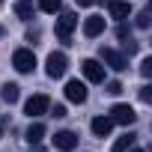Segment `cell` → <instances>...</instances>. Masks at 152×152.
I'll list each match as a JSON object with an SVG mask.
<instances>
[{
	"label": "cell",
	"mask_w": 152,
	"mask_h": 152,
	"mask_svg": "<svg viewBox=\"0 0 152 152\" xmlns=\"http://www.w3.org/2000/svg\"><path fill=\"white\" fill-rule=\"evenodd\" d=\"M48 110H51V116H57V119H63V116H66V104H51Z\"/></svg>",
	"instance_id": "20"
},
{
	"label": "cell",
	"mask_w": 152,
	"mask_h": 152,
	"mask_svg": "<svg viewBox=\"0 0 152 152\" xmlns=\"http://www.w3.org/2000/svg\"><path fill=\"white\" fill-rule=\"evenodd\" d=\"M75 146H78V134H75V131H57V134H54V149L72 152Z\"/></svg>",
	"instance_id": "9"
},
{
	"label": "cell",
	"mask_w": 152,
	"mask_h": 152,
	"mask_svg": "<svg viewBox=\"0 0 152 152\" xmlns=\"http://www.w3.org/2000/svg\"><path fill=\"white\" fill-rule=\"evenodd\" d=\"M42 137H45V125H42V122H33V125L27 128V143L36 146V143H42Z\"/></svg>",
	"instance_id": "14"
},
{
	"label": "cell",
	"mask_w": 152,
	"mask_h": 152,
	"mask_svg": "<svg viewBox=\"0 0 152 152\" xmlns=\"http://www.w3.org/2000/svg\"><path fill=\"white\" fill-rule=\"evenodd\" d=\"M110 119H113V125H134L137 113H134L128 104H113V107H110Z\"/></svg>",
	"instance_id": "7"
},
{
	"label": "cell",
	"mask_w": 152,
	"mask_h": 152,
	"mask_svg": "<svg viewBox=\"0 0 152 152\" xmlns=\"http://www.w3.org/2000/svg\"><path fill=\"white\" fill-rule=\"evenodd\" d=\"M131 143H134V134H122V137H116V143H113L110 152H128Z\"/></svg>",
	"instance_id": "16"
},
{
	"label": "cell",
	"mask_w": 152,
	"mask_h": 152,
	"mask_svg": "<svg viewBox=\"0 0 152 152\" xmlns=\"http://www.w3.org/2000/svg\"><path fill=\"white\" fill-rule=\"evenodd\" d=\"M66 99L75 104H84L87 102V84L84 81H69L66 84Z\"/></svg>",
	"instance_id": "8"
},
{
	"label": "cell",
	"mask_w": 152,
	"mask_h": 152,
	"mask_svg": "<svg viewBox=\"0 0 152 152\" xmlns=\"http://www.w3.org/2000/svg\"><path fill=\"white\" fill-rule=\"evenodd\" d=\"M12 66H15V72L30 75V72L36 69V54H33L30 48H18V51L12 54Z\"/></svg>",
	"instance_id": "2"
},
{
	"label": "cell",
	"mask_w": 152,
	"mask_h": 152,
	"mask_svg": "<svg viewBox=\"0 0 152 152\" xmlns=\"http://www.w3.org/2000/svg\"><path fill=\"white\" fill-rule=\"evenodd\" d=\"M48 107H51V99L39 93V96H30V99H27V104H24V113H27L30 119H36V116L48 113Z\"/></svg>",
	"instance_id": "4"
},
{
	"label": "cell",
	"mask_w": 152,
	"mask_h": 152,
	"mask_svg": "<svg viewBox=\"0 0 152 152\" xmlns=\"http://www.w3.org/2000/svg\"><path fill=\"white\" fill-rule=\"evenodd\" d=\"M69 69V57L63 51H51L48 60H45V72H48V78H63Z\"/></svg>",
	"instance_id": "1"
},
{
	"label": "cell",
	"mask_w": 152,
	"mask_h": 152,
	"mask_svg": "<svg viewBox=\"0 0 152 152\" xmlns=\"http://www.w3.org/2000/svg\"><path fill=\"white\" fill-rule=\"evenodd\" d=\"M107 93H110V96H119V93H122V84H119V81H110V84H107Z\"/></svg>",
	"instance_id": "22"
},
{
	"label": "cell",
	"mask_w": 152,
	"mask_h": 152,
	"mask_svg": "<svg viewBox=\"0 0 152 152\" xmlns=\"http://www.w3.org/2000/svg\"><path fill=\"white\" fill-rule=\"evenodd\" d=\"M15 15L21 21H30L33 18V0H18V3H15Z\"/></svg>",
	"instance_id": "15"
},
{
	"label": "cell",
	"mask_w": 152,
	"mask_h": 152,
	"mask_svg": "<svg viewBox=\"0 0 152 152\" xmlns=\"http://www.w3.org/2000/svg\"><path fill=\"white\" fill-rule=\"evenodd\" d=\"M0 3H3V0H0Z\"/></svg>",
	"instance_id": "29"
},
{
	"label": "cell",
	"mask_w": 152,
	"mask_h": 152,
	"mask_svg": "<svg viewBox=\"0 0 152 152\" xmlns=\"http://www.w3.org/2000/svg\"><path fill=\"white\" fill-rule=\"evenodd\" d=\"M107 9H110V18L116 21H125L131 15V3H125V0H107Z\"/></svg>",
	"instance_id": "11"
},
{
	"label": "cell",
	"mask_w": 152,
	"mask_h": 152,
	"mask_svg": "<svg viewBox=\"0 0 152 152\" xmlns=\"http://www.w3.org/2000/svg\"><path fill=\"white\" fill-rule=\"evenodd\" d=\"M99 57H102V63H104L107 69H113V72H122V69H128V60H125V54H119V51H113V48H102V51H99Z\"/></svg>",
	"instance_id": "3"
},
{
	"label": "cell",
	"mask_w": 152,
	"mask_h": 152,
	"mask_svg": "<svg viewBox=\"0 0 152 152\" xmlns=\"http://www.w3.org/2000/svg\"><path fill=\"white\" fill-rule=\"evenodd\" d=\"M140 75H143V78H152V57H146L140 63Z\"/></svg>",
	"instance_id": "19"
},
{
	"label": "cell",
	"mask_w": 152,
	"mask_h": 152,
	"mask_svg": "<svg viewBox=\"0 0 152 152\" xmlns=\"http://www.w3.org/2000/svg\"><path fill=\"white\" fill-rule=\"evenodd\" d=\"M78 27V18H75L72 12H63L60 18H57V39H63V42H72V30Z\"/></svg>",
	"instance_id": "5"
},
{
	"label": "cell",
	"mask_w": 152,
	"mask_h": 152,
	"mask_svg": "<svg viewBox=\"0 0 152 152\" xmlns=\"http://www.w3.org/2000/svg\"><path fill=\"white\" fill-rule=\"evenodd\" d=\"M122 45H125V51H128V54H134V51H137V42H134V39H125Z\"/></svg>",
	"instance_id": "24"
},
{
	"label": "cell",
	"mask_w": 152,
	"mask_h": 152,
	"mask_svg": "<svg viewBox=\"0 0 152 152\" xmlns=\"http://www.w3.org/2000/svg\"><path fill=\"white\" fill-rule=\"evenodd\" d=\"M90 128H93L96 137H107L110 128H113V119H110V116H96V119L90 122Z\"/></svg>",
	"instance_id": "12"
},
{
	"label": "cell",
	"mask_w": 152,
	"mask_h": 152,
	"mask_svg": "<svg viewBox=\"0 0 152 152\" xmlns=\"http://www.w3.org/2000/svg\"><path fill=\"white\" fill-rule=\"evenodd\" d=\"M39 9L48 12V15H57L60 12V0H39Z\"/></svg>",
	"instance_id": "17"
},
{
	"label": "cell",
	"mask_w": 152,
	"mask_h": 152,
	"mask_svg": "<svg viewBox=\"0 0 152 152\" xmlns=\"http://www.w3.org/2000/svg\"><path fill=\"white\" fill-rule=\"evenodd\" d=\"M81 72H84V78H87L90 84H102V81H104V66H102L99 60H84V63H81Z\"/></svg>",
	"instance_id": "6"
},
{
	"label": "cell",
	"mask_w": 152,
	"mask_h": 152,
	"mask_svg": "<svg viewBox=\"0 0 152 152\" xmlns=\"http://www.w3.org/2000/svg\"><path fill=\"white\" fill-rule=\"evenodd\" d=\"M131 152H143V149H131Z\"/></svg>",
	"instance_id": "28"
},
{
	"label": "cell",
	"mask_w": 152,
	"mask_h": 152,
	"mask_svg": "<svg viewBox=\"0 0 152 152\" xmlns=\"http://www.w3.org/2000/svg\"><path fill=\"white\" fill-rule=\"evenodd\" d=\"M104 33V18L102 15H90L87 21H84V36L87 39H96V36H102Z\"/></svg>",
	"instance_id": "10"
},
{
	"label": "cell",
	"mask_w": 152,
	"mask_h": 152,
	"mask_svg": "<svg viewBox=\"0 0 152 152\" xmlns=\"http://www.w3.org/2000/svg\"><path fill=\"white\" fill-rule=\"evenodd\" d=\"M0 99H3L6 104H15L21 99V87L18 84H3V90H0Z\"/></svg>",
	"instance_id": "13"
},
{
	"label": "cell",
	"mask_w": 152,
	"mask_h": 152,
	"mask_svg": "<svg viewBox=\"0 0 152 152\" xmlns=\"http://www.w3.org/2000/svg\"><path fill=\"white\" fill-rule=\"evenodd\" d=\"M75 3H78V6H93L96 0H75Z\"/></svg>",
	"instance_id": "26"
},
{
	"label": "cell",
	"mask_w": 152,
	"mask_h": 152,
	"mask_svg": "<svg viewBox=\"0 0 152 152\" xmlns=\"http://www.w3.org/2000/svg\"><path fill=\"white\" fill-rule=\"evenodd\" d=\"M33 152H45V149H42V146H39V143H36V146H33Z\"/></svg>",
	"instance_id": "27"
},
{
	"label": "cell",
	"mask_w": 152,
	"mask_h": 152,
	"mask_svg": "<svg viewBox=\"0 0 152 152\" xmlns=\"http://www.w3.org/2000/svg\"><path fill=\"white\" fill-rule=\"evenodd\" d=\"M140 102H152V87H140Z\"/></svg>",
	"instance_id": "23"
},
{
	"label": "cell",
	"mask_w": 152,
	"mask_h": 152,
	"mask_svg": "<svg viewBox=\"0 0 152 152\" xmlns=\"http://www.w3.org/2000/svg\"><path fill=\"white\" fill-rule=\"evenodd\" d=\"M149 15H152V9H143V12H140V15H137V18H134V24H137V27H140V30H146V27H149V24H152V18H149Z\"/></svg>",
	"instance_id": "18"
},
{
	"label": "cell",
	"mask_w": 152,
	"mask_h": 152,
	"mask_svg": "<svg viewBox=\"0 0 152 152\" xmlns=\"http://www.w3.org/2000/svg\"><path fill=\"white\" fill-rule=\"evenodd\" d=\"M116 36H119V39L125 42V39H131V30H128L125 24H119V27H116Z\"/></svg>",
	"instance_id": "21"
},
{
	"label": "cell",
	"mask_w": 152,
	"mask_h": 152,
	"mask_svg": "<svg viewBox=\"0 0 152 152\" xmlns=\"http://www.w3.org/2000/svg\"><path fill=\"white\" fill-rule=\"evenodd\" d=\"M6 125H9V116H0V137H3V131H6Z\"/></svg>",
	"instance_id": "25"
}]
</instances>
